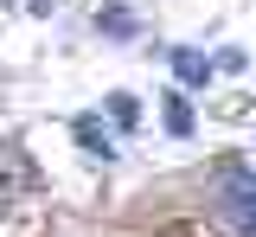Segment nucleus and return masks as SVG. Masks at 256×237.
<instances>
[{"label": "nucleus", "mask_w": 256, "mask_h": 237, "mask_svg": "<svg viewBox=\"0 0 256 237\" xmlns=\"http://www.w3.org/2000/svg\"><path fill=\"white\" fill-rule=\"evenodd\" d=\"M173 70H180L186 84H205V77H212V58H198V52H173Z\"/></svg>", "instance_id": "f257e3e1"}, {"label": "nucleus", "mask_w": 256, "mask_h": 237, "mask_svg": "<svg viewBox=\"0 0 256 237\" xmlns=\"http://www.w3.org/2000/svg\"><path fill=\"white\" fill-rule=\"evenodd\" d=\"M166 128H173V135H192V109H186V96H166Z\"/></svg>", "instance_id": "f03ea898"}]
</instances>
